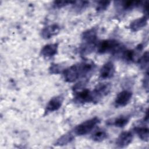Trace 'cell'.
Here are the masks:
<instances>
[{"instance_id": "cell-1", "label": "cell", "mask_w": 149, "mask_h": 149, "mask_svg": "<svg viewBox=\"0 0 149 149\" xmlns=\"http://www.w3.org/2000/svg\"><path fill=\"white\" fill-rule=\"evenodd\" d=\"M95 65L90 61H85L73 65L63 70L65 80L72 83L80 77H85L94 70Z\"/></svg>"}, {"instance_id": "cell-2", "label": "cell", "mask_w": 149, "mask_h": 149, "mask_svg": "<svg viewBox=\"0 0 149 149\" xmlns=\"http://www.w3.org/2000/svg\"><path fill=\"white\" fill-rule=\"evenodd\" d=\"M96 47L97 52L101 54L107 53L116 54L123 49L122 44L117 40L113 39L101 41L97 44Z\"/></svg>"}, {"instance_id": "cell-3", "label": "cell", "mask_w": 149, "mask_h": 149, "mask_svg": "<svg viewBox=\"0 0 149 149\" xmlns=\"http://www.w3.org/2000/svg\"><path fill=\"white\" fill-rule=\"evenodd\" d=\"M99 123L100 119L97 117L91 118L76 126L74 129V133L77 136L86 135L91 132Z\"/></svg>"}, {"instance_id": "cell-4", "label": "cell", "mask_w": 149, "mask_h": 149, "mask_svg": "<svg viewBox=\"0 0 149 149\" xmlns=\"http://www.w3.org/2000/svg\"><path fill=\"white\" fill-rule=\"evenodd\" d=\"M74 101L78 103L94 102V97L92 91L86 88L74 90Z\"/></svg>"}, {"instance_id": "cell-5", "label": "cell", "mask_w": 149, "mask_h": 149, "mask_svg": "<svg viewBox=\"0 0 149 149\" xmlns=\"http://www.w3.org/2000/svg\"><path fill=\"white\" fill-rule=\"evenodd\" d=\"M111 90V85L109 83H100L98 84L92 91L94 102H97L102 97L107 95Z\"/></svg>"}, {"instance_id": "cell-6", "label": "cell", "mask_w": 149, "mask_h": 149, "mask_svg": "<svg viewBox=\"0 0 149 149\" xmlns=\"http://www.w3.org/2000/svg\"><path fill=\"white\" fill-rule=\"evenodd\" d=\"M81 38L83 41L84 42V45L94 47L97 45V33L95 29H90L84 31L81 35Z\"/></svg>"}, {"instance_id": "cell-7", "label": "cell", "mask_w": 149, "mask_h": 149, "mask_svg": "<svg viewBox=\"0 0 149 149\" xmlns=\"http://www.w3.org/2000/svg\"><path fill=\"white\" fill-rule=\"evenodd\" d=\"M132 97V93L129 90H123L119 92L115 100L116 107H122L126 106L130 101Z\"/></svg>"}, {"instance_id": "cell-8", "label": "cell", "mask_w": 149, "mask_h": 149, "mask_svg": "<svg viewBox=\"0 0 149 149\" xmlns=\"http://www.w3.org/2000/svg\"><path fill=\"white\" fill-rule=\"evenodd\" d=\"M63 97L62 95H58L52 97L48 102L45 110V114H47L49 112H52L59 109L63 103Z\"/></svg>"}, {"instance_id": "cell-9", "label": "cell", "mask_w": 149, "mask_h": 149, "mask_svg": "<svg viewBox=\"0 0 149 149\" xmlns=\"http://www.w3.org/2000/svg\"><path fill=\"white\" fill-rule=\"evenodd\" d=\"M133 135L132 132L126 131L122 132L116 140V145L119 148H125L131 143Z\"/></svg>"}, {"instance_id": "cell-10", "label": "cell", "mask_w": 149, "mask_h": 149, "mask_svg": "<svg viewBox=\"0 0 149 149\" xmlns=\"http://www.w3.org/2000/svg\"><path fill=\"white\" fill-rule=\"evenodd\" d=\"M115 68L112 62L105 63L101 68L100 77L102 79H109L112 78L115 74Z\"/></svg>"}, {"instance_id": "cell-11", "label": "cell", "mask_w": 149, "mask_h": 149, "mask_svg": "<svg viewBox=\"0 0 149 149\" xmlns=\"http://www.w3.org/2000/svg\"><path fill=\"white\" fill-rule=\"evenodd\" d=\"M59 30L60 27L58 24H52L43 28L41 32V36L44 39H49L58 34Z\"/></svg>"}, {"instance_id": "cell-12", "label": "cell", "mask_w": 149, "mask_h": 149, "mask_svg": "<svg viewBox=\"0 0 149 149\" xmlns=\"http://www.w3.org/2000/svg\"><path fill=\"white\" fill-rule=\"evenodd\" d=\"M147 23L148 16L144 15L143 16L132 21L129 25V28L132 31H137L145 27L147 24Z\"/></svg>"}, {"instance_id": "cell-13", "label": "cell", "mask_w": 149, "mask_h": 149, "mask_svg": "<svg viewBox=\"0 0 149 149\" xmlns=\"http://www.w3.org/2000/svg\"><path fill=\"white\" fill-rule=\"evenodd\" d=\"M58 44L56 43L49 44L44 45L41 51V55L46 58H51L56 54Z\"/></svg>"}, {"instance_id": "cell-14", "label": "cell", "mask_w": 149, "mask_h": 149, "mask_svg": "<svg viewBox=\"0 0 149 149\" xmlns=\"http://www.w3.org/2000/svg\"><path fill=\"white\" fill-rule=\"evenodd\" d=\"M74 139V136L70 132H68L57 139L54 145L56 146H63L71 143Z\"/></svg>"}, {"instance_id": "cell-15", "label": "cell", "mask_w": 149, "mask_h": 149, "mask_svg": "<svg viewBox=\"0 0 149 149\" xmlns=\"http://www.w3.org/2000/svg\"><path fill=\"white\" fill-rule=\"evenodd\" d=\"M148 127L143 126H136L134 128V131L137 134L139 137L144 141H148Z\"/></svg>"}, {"instance_id": "cell-16", "label": "cell", "mask_w": 149, "mask_h": 149, "mask_svg": "<svg viewBox=\"0 0 149 149\" xmlns=\"http://www.w3.org/2000/svg\"><path fill=\"white\" fill-rule=\"evenodd\" d=\"M112 121H109L110 123H108L110 125H114L116 127H123L127 124L129 120V117L126 116H122L114 119H112Z\"/></svg>"}, {"instance_id": "cell-17", "label": "cell", "mask_w": 149, "mask_h": 149, "mask_svg": "<svg viewBox=\"0 0 149 149\" xmlns=\"http://www.w3.org/2000/svg\"><path fill=\"white\" fill-rule=\"evenodd\" d=\"M91 137L93 140L100 142L104 140L107 137V133L104 130L98 129L93 132Z\"/></svg>"}, {"instance_id": "cell-18", "label": "cell", "mask_w": 149, "mask_h": 149, "mask_svg": "<svg viewBox=\"0 0 149 149\" xmlns=\"http://www.w3.org/2000/svg\"><path fill=\"white\" fill-rule=\"evenodd\" d=\"M139 63L141 69L148 68V52L146 51L143 54V55L140 57L139 60Z\"/></svg>"}, {"instance_id": "cell-19", "label": "cell", "mask_w": 149, "mask_h": 149, "mask_svg": "<svg viewBox=\"0 0 149 149\" xmlns=\"http://www.w3.org/2000/svg\"><path fill=\"white\" fill-rule=\"evenodd\" d=\"M111 2L108 1H100L97 2L96 10L98 12H102L106 10L109 6Z\"/></svg>"}, {"instance_id": "cell-20", "label": "cell", "mask_w": 149, "mask_h": 149, "mask_svg": "<svg viewBox=\"0 0 149 149\" xmlns=\"http://www.w3.org/2000/svg\"><path fill=\"white\" fill-rule=\"evenodd\" d=\"M74 1H54L53 3V6L55 8H61L69 4H73Z\"/></svg>"}, {"instance_id": "cell-21", "label": "cell", "mask_w": 149, "mask_h": 149, "mask_svg": "<svg viewBox=\"0 0 149 149\" xmlns=\"http://www.w3.org/2000/svg\"><path fill=\"white\" fill-rule=\"evenodd\" d=\"M89 2L87 1H74L72 5H74V8L78 10H81L86 8L88 5Z\"/></svg>"}, {"instance_id": "cell-22", "label": "cell", "mask_w": 149, "mask_h": 149, "mask_svg": "<svg viewBox=\"0 0 149 149\" xmlns=\"http://www.w3.org/2000/svg\"><path fill=\"white\" fill-rule=\"evenodd\" d=\"M59 69H60V68H59V67L58 65L53 64L51 66L50 69H49V71H50L51 73L57 74V73H59L60 72Z\"/></svg>"}, {"instance_id": "cell-23", "label": "cell", "mask_w": 149, "mask_h": 149, "mask_svg": "<svg viewBox=\"0 0 149 149\" xmlns=\"http://www.w3.org/2000/svg\"><path fill=\"white\" fill-rule=\"evenodd\" d=\"M143 86L146 89L148 90V72H147V73L146 74V76L144 77V79L143 80Z\"/></svg>"}]
</instances>
